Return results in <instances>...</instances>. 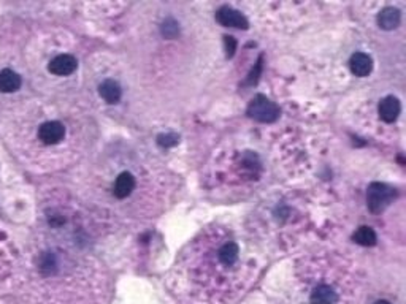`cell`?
<instances>
[{
    "mask_svg": "<svg viewBox=\"0 0 406 304\" xmlns=\"http://www.w3.org/2000/svg\"><path fill=\"white\" fill-rule=\"evenodd\" d=\"M248 114L257 122L271 124L280 118V106L265 95H255L248 106Z\"/></svg>",
    "mask_w": 406,
    "mask_h": 304,
    "instance_id": "cell-1",
    "label": "cell"
},
{
    "mask_svg": "<svg viewBox=\"0 0 406 304\" xmlns=\"http://www.w3.org/2000/svg\"><path fill=\"white\" fill-rule=\"evenodd\" d=\"M395 190L382 182H373L367 190V204L371 213H381L392 203Z\"/></svg>",
    "mask_w": 406,
    "mask_h": 304,
    "instance_id": "cell-2",
    "label": "cell"
},
{
    "mask_svg": "<svg viewBox=\"0 0 406 304\" xmlns=\"http://www.w3.org/2000/svg\"><path fill=\"white\" fill-rule=\"evenodd\" d=\"M216 19L219 21V24H222L225 27H235V29H248L249 27V22L245 16H243L240 11L230 8V7L219 8L216 13Z\"/></svg>",
    "mask_w": 406,
    "mask_h": 304,
    "instance_id": "cell-3",
    "label": "cell"
},
{
    "mask_svg": "<svg viewBox=\"0 0 406 304\" xmlns=\"http://www.w3.org/2000/svg\"><path fill=\"white\" fill-rule=\"evenodd\" d=\"M63 135H66V127L57 121L45 122L38 129V138L45 145H57Z\"/></svg>",
    "mask_w": 406,
    "mask_h": 304,
    "instance_id": "cell-4",
    "label": "cell"
},
{
    "mask_svg": "<svg viewBox=\"0 0 406 304\" xmlns=\"http://www.w3.org/2000/svg\"><path fill=\"white\" fill-rule=\"evenodd\" d=\"M76 65L78 62L73 56L70 54H60L57 57H54L48 68L53 75H57V76H67V75H72L75 70H76Z\"/></svg>",
    "mask_w": 406,
    "mask_h": 304,
    "instance_id": "cell-5",
    "label": "cell"
},
{
    "mask_svg": "<svg viewBox=\"0 0 406 304\" xmlns=\"http://www.w3.org/2000/svg\"><path fill=\"white\" fill-rule=\"evenodd\" d=\"M401 111V106H400V102L398 99L392 97V95H389V97H384L379 103V108H378V113H379V118L391 124V122H395L398 114Z\"/></svg>",
    "mask_w": 406,
    "mask_h": 304,
    "instance_id": "cell-6",
    "label": "cell"
},
{
    "mask_svg": "<svg viewBox=\"0 0 406 304\" xmlns=\"http://www.w3.org/2000/svg\"><path fill=\"white\" fill-rule=\"evenodd\" d=\"M240 247L235 241H227L218 249V262L225 268H232L238 263Z\"/></svg>",
    "mask_w": 406,
    "mask_h": 304,
    "instance_id": "cell-7",
    "label": "cell"
},
{
    "mask_svg": "<svg viewBox=\"0 0 406 304\" xmlns=\"http://www.w3.org/2000/svg\"><path fill=\"white\" fill-rule=\"evenodd\" d=\"M135 184L137 182H135L134 174L129 173V171H124L116 178L115 185H113V194H115L116 198L124 200L132 194V190L135 189Z\"/></svg>",
    "mask_w": 406,
    "mask_h": 304,
    "instance_id": "cell-8",
    "label": "cell"
},
{
    "mask_svg": "<svg viewBox=\"0 0 406 304\" xmlns=\"http://www.w3.org/2000/svg\"><path fill=\"white\" fill-rule=\"evenodd\" d=\"M311 304H336L338 302V293L333 287L327 284H320L314 287L310 295Z\"/></svg>",
    "mask_w": 406,
    "mask_h": 304,
    "instance_id": "cell-9",
    "label": "cell"
},
{
    "mask_svg": "<svg viewBox=\"0 0 406 304\" xmlns=\"http://www.w3.org/2000/svg\"><path fill=\"white\" fill-rule=\"evenodd\" d=\"M349 67H351V72L355 76H360V78L362 76H368L371 73V68H373V60L365 53H355V54L351 56Z\"/></svg>",
    "mask_w": 406,
    "mask_h": 304,
    "instance_id": "cell-10",
    "label": "cell"
},
{
    "mask_svg": "<svg viewBox=\"0 0 406 304\" xmlns=\"http://www.w3.org/2000/svg\"><path fill=\"white\" fill-rule=\"evenodd\" d=\"M400 22H401V13L398 8L387 7L381 10V13L378 14V24L384 30H394L400 26Z\"/></svg>",
    "mask_w": 406,
    "mask_h": 304,
    "instance_id": "cell-11",
    "label": "cell"
},
{
    "mask_svg": "<svg viewBox=\"0 0 406 304\" xmlns=\"http://www.w3.org/2000/svg\"><path fill=\"white\" fill-rule=\"evenodd\" d=\"M99 92L102 95V99L108 103H118L121 100V95H122V90H121V86L113 81V79H106L103 81L100 86H99Z\"/></svg>",
    "mask_w": 406,
    "mask_h": 304,
    "instance_id": "cell-12",
    "label": "cell"
},
{
    "mask_svg": "<svg viewBox=\"0 0 406 304\" xmlns=\"http://www.w3.org/2000/svg\"><path fill=\"white\" fill-rule=\"evenodd\" d=\"M21 86V78L13 70L0 72V92H14Z\"/></svg>",
    "mask_w": 406,
    "mask_h": 304,
    "instance_id": "cell-13",
    "label": "cell"
},
{
    "mask_svg": "<svg viewBox=\"0 0 406 304\" xmlns=\"http://www.w3.org/2000/svg\"><path fill=\"white\" fill-rule=\"evenodd\" d=\"M352 239L360 246H375L376 244V233L370 227H360L352 236Z\"/></svg>",
    "mask_w": 406,
    "mask_h": 304,
    "instance_id": "cell-14",
    "label": "cell"
},
{
    "mask_svg": "<svg viewBox=\"0 0 406 304\" xmlns=\"http://www.w3.org/2000/svg\"><path fill=\"white\" fill-rule=\"evenodd\" d=\"M178 138L176 135H173V133H168V135H160L159 136V139H157V143L160 146H165V148H168V146H175V145H178Z\"/></svg>",
    "mask_w": 406,
    "mask_h": 304,
    "instance_id": "cell-15",
    "label": "cell"
},
{
    "mask_svg": "<svg viewBox=\"0 0 406 304\" xmlns=\"http://www.w3.org/2000/svg\"><path fill=\"white\" fill-rule=\"evenodd\" d=\"M375 304H392L391 301H386V299H379V301H376Z\"/></svg>",
    "mask_w": 406,
    "mask_h": 304,
    "instance_id": "cell-16",
    "label": "cell"
}]
</instances>
